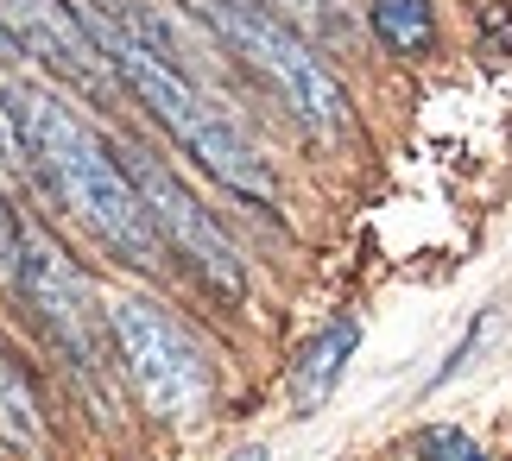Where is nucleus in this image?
<instances>
[{
    "mask_svg": "<svg viewBox=\"0 0 512 461\" xmlns=\"http://www.w3.org/2000/svg\"><path fill=\"white\" fill-rule=\"evenodd\" d=\"M102 310H108V342H114V354H121L133 392L146 398V411H159L165 424L203 417L215 379H209L203 348L184 335V323L165 316L152 297H133V291L108 297Z\"/></svg>",
    "mask_w": 512,
    "mask_h": 461,
    "instance_id": "nucleus-3",
    "label": "nucleus"
},
{
    "mask_svg": "<svg viewBox=\"0 0 512 461\" xmlns=\"http://www.w3.org/2000/svg\"><path fill=\"white\" fill-rule=\"evenodd\" d=\"M0 57H19V38L7 32V19H0Z\"/></svg>",
    "mask_w": 512,
    "mask_h": 461,
    "instance_id": "nucleus-13",
    "label": "nucleus"
},
{
    "mask_svg": "<svg viewBox=\"0 0 512 461\" xmlns=\"http://www.w3.org/2000/svg\"><path fill=\"white\" fill-rule=\"evenodd\" d=\"M0 19H7V32L19 38V51L38 57L51 76H64L89 102H114L121 76H114L102 38H95V26L83 19V7H70V0H0Z\"/></svg>",
    "mask_w": 512,
    "mask_h": 461,
    "instance_id": "nucleus-6",
    "label": "nucleus"
},
{
    "mask_svg": "<svg viewBox=\"0 0 512 461\" xmlns=\"http://www.w3.org/2000/svg\"><path fill=\"white\" fill-rule=\"evenodd\" d=\"M0 443L13 449H45V417H38V398L26 386V373L13 367L7 354H0Z\"/></svg>",
    "mask_w": 512,
    "mask_h": 461,
    "instance_id": "nucleus-9",
    "label": "nucleus"
},
{
    "mask_svg": "<svg viewBox=\"0 0 512 461\" xmlns=\"http://www.w3.org/2000/svg\"><path fill=\"white\" fill-rule=\"evenodd\" d=\"M83 19H89V13H83ZM89 26H95V38H102L114 76H121V83L140 95V108L159 120L177 146H184L196 165L215 177V184H228L234 196H260V203H272V196H279V177H272L266 152L253 146V133H247L222 102H215V95L196 83V76H184L165 51H152L146 38H133L121 19L95 13Z\"/></svg>",
    "mask_w": 512,
    "mask_h": 461,
    "instance_id": "nucleus-2",
    "label": "nucleus"
},
{
    "mask_svg": "<svg viewBox=\"0 0 512 461\" xmlns=\"http://www.w3.org/2000/svg\"><path fill=\"white\" fill-rule=\"evenodd\" d=\"M19 291L32 297L38 323L76 354V367H102L108 342V310L95 304L89 278L70 266V253L57 247L45 228H19Z\"/></svg>",
    "mask_w": 512,
    "mask_h": 461,
    "instance_id": "nucleus-5",
    "label": "nucleus"
},
{
    "mask_svg": "<svg viewBox=\"0 0 512 461\" xmlns=\"http://www.w3.org/2000/svg\"><path fill=\"white\" fill-rule=\"evenodd\" d=\"M0 127L13 133V146L38 171V184L102 240V247H114L121 259H133V266H159V253H165L159 228H152L127 165L108 152L102 133H89L64 102H51V95L32 89V83H0Z\"/></svg>",
    "mask_w": 512,
    "mask_h": 461,
    "instance_id": "nucleus-1",
    "label": "nucleus"
},
{
    "mask_svg": "<svg viewBox=\"0 0 512 461\" xmlns=\"http://www.w3.org/2000/svg\"><path fill=\"white\" fill-rule=\"evenodd\" d=\"M0 285H19V215L0 196Z\"/></svg>",
    "mask_w": 512,
    "mask_h": 461,
    "instance_id": "nucleus-12",
    "label": "nucleus"
},
{
    "mask_svg": "<svg viewBox=\"0 0 512 461\" xmlns=\"http://www.w3.org/2000/svg\"><path fill=\"white\" fill-rule=\"evenodd\" d=\"M367 19L399 57H430L437 51V7H430V0H373Z\"/></svg>",
    "mask_w": 512,
    "mask_h": 461,
    "instance_id": "nucleus-8",
    "label": "nucleus"
},
{
    "mask_svg": "<svg viewBox=\"0 0 512 461\" xmlns=\"http://www.w3.org/2000/svg\"><path fill=\"white\" fill-rule=\"evenodd\" d=\"M272 13L285 19V26H298L310 45H348L354 26H348V13H342V0H266Z\"/></svg>",
    "mask_w": 512,
    "mask_h": 461,
    "instance_id": "nucleus-10",
    "label": "nucleus"
},
{
    "mask_svg": "<svg viewBox=\"0 0 512 461\" xmlns=\"http://www.w3.org/2000/svg\"><path fill=\"white\" fill-rule=\"evenodd\" d=\"M121 165H127V177H133V190H140L152 228H159V247H171L215 297H228V304H234V297L247 291V266H241V253H234V240L215 228V215L184 190V177H177L165 158L127 146Z\"/></svg>",
    "mask_w": 512,
    "mask_h": 461,
    "instance_id": "nucleus-4",
    "label": "nucleus"
},
{
    "mask_svg": "<svg viewBox=\"0 0 512 461\" xmlns=\"http://www.w3.org/2000/svg\"><path fill=\"white\" fill-rule=\"evenodd\" d=\"M228 461H266V455L260 449H241V455H228Z\"/></svg>",
    "mask_w": 512,
    "mask_h": 461,
    "instance_id": "nucleus-14",
    "label": "nucleus"
},
{
    "mask_svg": "<svg viewBox=\"0 0 512 461\" xmlns=\"http://www.w3.org/2000/svg\"><path fill=\"white\" fill-rule=\"evenodd\" d=\"M418 455L424 461H487V449L475 443V436H462V430H430Z\"/></svg>",
    "mask_w": 512,
    "mask_h": 461,
    "instance_id": "nucleus-11",
    "label": "nucleus"
},
{
    "mask_svg": "<svg viewBox=\"0 0 512 461\" xmlns=\"http://www.w3.org/2000/svg\"><path fill=\"white\" fill-rule=\"evenodd\" d=\"M354 342H361V323H329L317 342H310L298 360H291L285 392H291V411H298V417H317L329 398H336L342 373H348V360H354Z\"/></svg>",
    "mask_w": 512,
    "mask_h": 461,
    "instance_id": "nucleus-7",
    "label": "nucleus"
}]
</instances>
